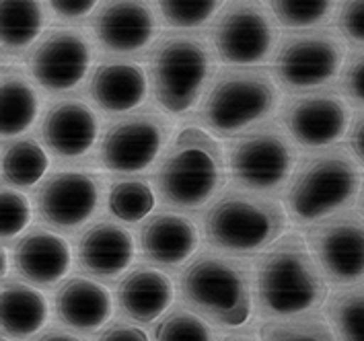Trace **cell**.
I'll use <instances>...</instances> for the list:
<instances>
[{
  "label": "cell",
  "instance_id": "cell-1",
  "mask_svg": "<svg viewBox=\"0 0 364 341\" xmlns=\"http://www.w3.org/2000/svg\"><path fill=\"white\" fill-rule=\"evenodd\" d=\"M179 303L204 317L214 329H250L257 317L255 269L247 257H237L214 249L198 251L177 271Z\"/></svg>",
  "mask_w": 364,
  "mask_h": 341
},
{
  "label": "cell",
  "instance_id": "cell-2",
  "mask_svg": "<svg viewBox=\"0 0 364 341\" xmlns=\"http://www.w3.org/2000/svg\"><path fill=\"white\" fill-rule=\"evenodd\" d=\"M255 269V308L262 321L317 313L326 306L327 278L301 232H287L259 253Z\"/></svg>",
  "mask_w": 364,
  "mask_h": 341
},
{
  "label": "cell",
  "instance_id": "cell-3",
  "mask_svg": "<svg viewBox=\"0 0 364 341\" xmlns=\"http://www.w3.org/2000/svg\"><path fill=\"white\" fill-rule=\"evenodd\" d=\"M288 212L264 193L245 188L223 190L202 214L206 245L237 257H257L287 234Z\"/></svg>",
  "mask_w": 364,
  "mask_h": 341
},
{
  "label": "cell",
  "instance_id": "cell-4",
  "mask_svg": "<svg viewBox=\"0 0 364 341\" xmlns=\"http://www.w3.org/2000/svg\"><path fill=\"white\" fill-rule=\"evenodd\" d=\"M216 58L212 41L198 33L175 29L154 39L146 62L159 107L171 115L192 112L210 85Z\"/></svg>",
  "mask_w": 364,
  "mask_h": 341
},
{
  "label": "cell",
  "instance_id": "cell-5",
  "mask_svg": "<svg viewBox=\"0 0 364 341\" xmlns=\"http://www.w3.org/2000/svg\"><path fill=\"white\" fill-rule=\"evenodd\" d=\"M225 183L218 142L202 128H186L159 161L154 188L163 206L188 212L204 208Z\"/></svg>",
  "mask_w": 364,
  "mask_h": 341
},
{
  "label": "cell",
  "instance_id": "cell-6",
  "mask_svg": "<svg viewBox=\"0 0 364 341\" xmlns=\"http://www.w3.org/2000/svg\"><path fill=\"white\" fill-rule=\"evenodd\" d=\"M278 103L280 89L269 72L251 66L225 68L200 101L198 121L208 132L229 138L269 117Z\"/></svg>",
  "mask_w": 364,
  "mask_h": 341
},
{
  "label": "cell",
  "instance_id": "cell-7",
  "mask_svg": "<svg viewBox=\"0 0 364 341\" xmlns=\"http://www.w3.org/2000/svg\"><path fill=\"white\" fill-rule=\"evenodd\" d=\"M358 188L360 169L348 152L323 151L307 156L288 183V218L296 227H313L344 210Z\"/></svg>",
  "mask_w": 364,
  "mask_h": 341
},
{
  "label": "cell",
  "instance_id": "cell-8",
  "mask_svg": "<svg viewBox=\"0 0 364 341\" xmlns=\"http://www.w3.org/2000/svg\"><path fill=\"white\" fill-rule=\"evenodd\" d=\"M296 148L280 124L266 121L239 134L229 144L227 167L232 181L257 193H276L290 179Z\"/></svg>",
  "mask_w": 364,
  "mask_h": 341
},
{
  "label": "cell",
  "instance_id": "cell-9",
  "mask_svg": "<svg viewBox=\"0 0 364 341\" xmlns=\"http://www.w3.org/2000/svg\"><path fill=\"white\" fill-rule=\"evenodd\" d=\"M276 23L266 0H227L210 23L216 56L230 66L266 62L276 52Z\"/></svg>",
  "mask_w": 364,
  "mask_h": 341
},
{
  "label": "cell",
  "instance_id": "cell-10",
  "mask_svg": "<svg viewBox=\"0 0 364 341\" xmlns=\"http://www.w3.org/2000/svg\"><path fill=\"white\" fill-rule=\"evenodd\" d=\"M346 58L344 41L326 27L290 31L278 41L272 70L288 91H311L333 80Z\"/></svg>",
  "mask_w": 364,
  "mask_h": 341
},
{
  "label": "cell",
  "instance_id": "cell-11",
  "mask_svg": "<svg viewBox=\"0 0 364 341\" xmlns=\"http://www.w3.org/2000/svg\"><path fill=\"white\" fill-rule=\"evenodd\" d=\"M171 124L153 105L122 114L101 134L99 163L114 173H140L149 169L169 142Z\"/></svg>",
  "mask_w": 364,
  "mask_h": 341
},
{
  "label": "cell",
  "instance_id": "cell-12",
  "mask_svg": "<svg viewBox=\"0 0 364 341\" xmlns=\"http://www.w3.org/2000/svg\"><path fill=\"white\" fill-rule=\"evenodd\" d=\"M103 195V181L89 170H56L39 181L33 208L41 224L56 232H77L95 216Z\"/></svg>",
  "mask_w": 364,
  "mask_h": 341
},
{
  "label": "cell",
  "instance_id": "cell-13",
  "mask_svg": "<svg viewBox=\"0 0 364 341\" xmlns=\"http://www.w3.org/2000/svg\"><path fill=\"white\" fill-rule=\"evenodd\" d=\"M93 62V41L78 27H54L27 52L31 78L50 93L77 89Z\"/></svg>",
  "mask_w": 364,
  "mask_h": 341
},
{
  "label": "cell",
  "instance_id": "cell-14",
  "mask_svg": "<svg viewBox=\"0 0 364 341\" xmlns=\"http://www.w3.org/2000/svg\"><path fill=\"white\" fill-rule=\"evenodd\" d=\"M309 249L327 282L354 286L364 280V220L356 214H333L309 227Z\"/></svg>",
  "mask_w": 364,
  "mask_h": 341
},
{
  "label": "cell",
  "instance_id": "cell-15",
  "mask_svg": "<svg viewBox=\"0 0 364 341\" xmlns=\"http://www.w3.org/2000/svg\"><path fill=\"white\" fill-rule=\"evenodd\" d=\"M159 15L153 0H101L91 15V31L103 50L122 56L136 54L153 45Z\"/></svg>",
  "mask_w": 364,
  "mask_h": 341
},
{
  "label": "cell",
  "instance_id": "cell-16",
  "mask_svg": "<svg viewBox=\"0 0 364 341\" xmlns=\"http://www.w3.org/2000/svg\"><path fill=\"white\" fill-rule=\"evenodd\" d=\"M282 124L296 144L326 148L344 136L350 112L344 99L333 91H303L284 103Z\"/></svg>",
  "mask_w": 364,
  "mask_h": 341
},
{
  "label": "cell",
  "instance_id": "cell-17",
  "mask_svg": "<svg viewBox=\"0 0 364 341\" xmlns=\"http://www.w3.org/2000/svg\"><path fill=\"white\" fill-rule=\"evenodd\" d=\"M9 249L13 276L39 290L58 288L70 276L73 264H77L70 243L48 227L25 230Z\"/></svg>",
  "mask_w": 364,
  "mask_h": 341
},
{
  "label": "cell",
  "instance_id": "cell-18",
  "mask_svg": "<svg viewBox=\"0 0 364 341\" xmlns=\"http://www.w3.org/2000/svg\"><path fill=\"white\" fill-rule=\"evenodd\" d=\"M134 234L117 220L91 222L77 239L75 259L80 274L103 284L119 280L134 264Z\"/></svg>",
  "mask_w": 364,
  "mask_h": 341
},
{
  "label": "cell",
  "instance_id": "cell-19",
  "mask_svg": "<svg viewBox=\"0 0 364 341\" xmlns=\"http://www.w3.org/2000/svg\"><path fill=\"white\" fill-rule=\"evenodd\" d=\"M200 230L177 210H156L138 228V251L144 264L179 271L200 249Z\"/></svg>",
  "mask_w": 364,
  "mask_h": 341
},
{
  "label": "cell",
  "instance_id": "cell-20",
  "mask_svg": "<svg viewBox=\"0 0 364 341\" xmlns=\"http://www.w3.org/2000/svg\"><path fill=\"white\" fill-rule=\"evenodd\" d=\"M115 308L109 288L85 274L68 276L52 296V313L60 323L78 335H95L112 321Z\"/></svg>",
  "mask_w": 364,
  "mask_h": 341
},
{
  "label": "cell",
  "instance_id": "cell-21",
  "mask_svg": "<svg viewBox=\"0 0 364 341\" xmlns=\"http://www.w3.org/2000/svg\"><path fill=\"white\" fill-rule=\"evenodd\" d=\"M99 119L93 107L78 97H62L48 105L39 124V136L58 158H78L93 148Z\"/></svg>",
  "mask_w": 364,
  "mask_h": 341
},
{
  "label": "cell",
  "instance_id": "cell-22",
  "mask_svg": "<svg viewBox=\"0 0 364 341\" xmlns=\"http://www.w3.org/2000/svg\"><path fill=\"white\" fill-rule=\"evenodd\" d=\"M177 296V286L165 269L138 264L115 282V308L128 321L149 325L159 321Z\"/></svg>",
  "mask_w": 364,
  "mask_h": 341
},
{
  "label": "cell",
  "instance_id": "cell-23",
  "mask_svg": "<svg viewBox=\"0 0 364 341\" xmlns=\"http://www.w3.org/2000/svg\"><path fill=\"white\" fill-rule=\"evenodd\" d=\"M89 97L105 114H128L142 105L149 93L144 68L128 58H105L89 78Z\"/></svg>",
  "mask_w": 364,
  "mask_h": 341
},
{
  "label": "cell",
  "instance_id": "cell-24",
  "mask_svg": "<svg viewBox=\"0 0 364 341\" xmlns=\"http://www.w3.org/2000/svg\"><path fill=\"white\" fill-rule=\"evenodd\" d=\"M52 306L43 292L17 276H9L0 286V329L11 341H29L43 331Z\"/></svg>",
  "mask_w": 364,
  "mask_h": 341
},
{
  "label": "cell",
  "instance_id": "cell-25",
  "mask_svg": "<svg viewBox=\"0 0 364 341\" xmlns=\"http://www.w3.org/2000/svg\"><path fill=\"white\" fill-rule=\"evenodd\" d=\"M48 0H0V39L4 56H19L43 36Z\"/></svg>",
  "mask_w": 364,
  "mask_h": 341
},
{
  "label": "cell",
  "instance_id": "cell-26",
  "mask_svg": "<svg viewBox=\"0 0 364 341\" xmlns=\"http://www.w3.org/2000/svg\"><path fill=\"white\" fill-rule=\"evenodd\" d=\"M38 82L19 66H4L2 70V124L4 138L19 136L29 130L39 112Z\"/></svg>",
  "mask_w": 364,
  "mask_h": 341
},
{
  "label": "cell",
  "instance_id": "cell-27",
  "mask_svg": "<svg viewBox=\"0 0 364 341\" xmlns=\"http://www.w3.org/2000/svg\"><path fill=\"white\" fill-rule=\"evenodd\" d=\"M48 170V154L43 146L31 138H19L4 144L2 177L4 183L17 190H29Z\"/></svg>",
  "mask_w": 364,
  "mask_h": 341
},
{
  "label": "cell",
  "instance_id": "cell-28",
  "mask_svg": "<svg viewBox=\"0 0 364 341\" xmlns=\"http://www.w3.org/2000/svg\"><path fill=\"white\" fill-rule=\"evenodd\" d=\"M323 308L338 341H364V284L336 290Z\"/></svg>",
  "mask_w": 364,
  "mask_h": 341
},
{
  "label": "cell",
  "instance_id": "cell-29",
  "mask_svg": "<svg viewBox=\"0 0 364 341\" xmlns=\"http://www.w3.org/2000/svg\"><path fill=\"white\" fill-rule=\"evenodd\" d=\"M154 341H218L210 323L177 303L156 321Z\"/></svg>",
  "mask_w": 364,
  "mask_h": 341
},
{
  "label": "cell",
  "instance_id": "cell-30",
  "mask_svg": "<svg viewBox=\"0 0 364 341\" xmlns=\"http://www.w3.org/2000/svg\"><path fill=\"white\" fill-rule=\"evenodd\" d=\"M262 341H338L326 315H301L280 321H262Z\"/></svg>",
  "mask_w": 364,
  "mask_h": 341
},
{
  "label": "cell",
  "instance_id": "cell-31",
  "mask_svg": "<svg viewBox=\"0 0 364 341\" xmlns=\"http://www.w3.org/2000/svg\"><path fill=\"white\" fill-rule=\"evenodd\" d=\"M154 193L146 181L122 179L109 191V210L117 220L134 224L153 214Z\"/></svg>",
  "mask_w": 364,
  "mask_h": 341
},
{
  "label": "cell",
  "instance_id": "cell-32",
  "mask_svg": "<svg viewBox=\"0 0 364 341\" xmlns=\"http://www.w3.org/2000/svg\"><path fill=\"white\" fill-rule=\"evenodd\" d=\"M167 27L190 31L212 21L227 0H154Z\"/></svg>",
  "mask_w": 364,
  "mask_h": 341
},
{
  "label": "cell",
  "instance_id": "cell-33",
  "mask_svg": "<svg viewBox=\"0 0 364 341\" xmlns=\"http://www.w3.org/2000/svg\"><path fill=\"white\" fill-rule=\"evenodd\" d=\"M278 25L288 29H311L326 23L338 0H266Z\"/></svg>",
  "mask_w": 364,
  "mask_h": 341
},
{
  "label": "cell",
  "instance_id": "cell-34",
  "mask_svg": "<svg viewBox=\"0 0 364 341\" xmlns=\"http://www.w3.org/2000/svg\"><path fill=\"white\" fill-rule=\"evenodd\" d=\"M33 208L29 200L11 188H2V197H0V237L2 245L11 247L21 234L27 230L31 222Z\"/></svg>",
  "mask_w": 364,
  "mask_h": 341
},
{
  "label": "cell",
  "instance_id": "cell-35",
  "mask_svg": "<svg viewBox=\"0 0 364 341\" xmlns=\"http://www.w3.org/2000/svg\"><path fill=\"white\" fill-rule=\"evenodd\" d=\"M338 25L344 38L364 43V0H342L338 11Z\"/></svg>",
  "mask_w": 364,
  "mask_h": 341
},
{
  "label": "cell",
  "instance_id": "cell-36",
  "mask_svg": "<svg viewBox=\"0 0 364 341\" xmlns=\"http://www.w3.org/2000/svg\"><path fill=\"white\" fill-rule=\"evenodd\" d=\"M346 95L358 103H364V50L348 60L342 75Z\"/></svg>",
  "mask_w": 364,
  "mask_h": 341
},
{
  "label": "cell",
  "instance_id": "cell-37",
  "mask_svg": "<svg viewBox=\"0 0 364 341\" xmlns=\"http://www.w3.org/2000/svg\"><path fill=\"white\" fill-rule=\"evenodd\" d=\"M95 341H151L144 329L138 327V323L128 321V319H117L109 321L101 333H97Z\"/></svg>",
  "mask_w": 364,
  "mask_h": 341
},
{
  "label": "cell",
  "instance_id": "cell-38",
  "mask_svg": "<svg viewBox=\"0 0 364 341\" xmlns=\"http://www.w3.org/2000/svg\"><path fill=\"white\" fill-rule=\"evenodd\" d=\"M101 0H48L52 13L62 21H82L93 15Z\"/></svg>",
  "mask_w": 364,
  "mask_h": 341
},
{
  "label": "cell",
  "instance_id": "cell-39",
  "mask_svg": "<svg viewBox=\"0 0 364 341\" xmlns=\"http://www.w3.org/2000/svg\"><path fill=\"white\" fill-rule=\"evenodd\" d=\"M31 341H85L78 333L66 329V327H52L41 331L39 335H36Z\"/></svg>",
  "mask_w": 364,
  "mask_h": 341
},
{
  "label": "cell",
  "instance_id": "cell-40",
  "mask_svg": "<svg viewBox=\"0 0 364 341\" xmlns=\"http://www.w3.org/2000/svg\"><path fill=\"white\" fill-rule=\"evenodd\" d=\"M350 144H352V151L354 154L364 163V115H360L356 119V124L352 126V132H350Z\"/></svg>",
  "mask_w": 364,
  "mask_h": 341
},
{
  "label": "cell",
  "instance_id": "cell-41",
  "mask_svg": "<svg viewBox=\"0 0 364 341\" xmlns=\"http://www.w3.org/2000/svg\"><path fill=\"white\" fill-rule=\"evenodd\" d=\"M220 341H262L259 331H251V329H241V331H230Z\"/></svg>",
  "mask_w": 364,
  "mask_h": 341
},
{
  "label": "cell",
  "instance_id": "cell-42",
  "mask_svg": "<svg viewBox=\"0 0 364 341\" xmlns=\"http://www.w3.org/2000/svg\"><path fill=\"white\" fill-rule=\"evenodd\" d=\"M0 341H11V340H6V337H2V340H0Z\"/></svg>",
  "mask_w": 364,
  "mask_h": 341
},
{
  "label": "cell",
  "instance_id": "cell-43",
  "mask_svg": "<svg viewBox=\"0 0 364 341\" xmlns=\"http://www.w3.org/2000/svg\"><path fill=\"white\" fill-rule=\"evenodd\" d=\"M363 208H364V193H363Z\"/></svg>",
  "mask_w": 364,
  "mask_h": 341
}]
</instances>
